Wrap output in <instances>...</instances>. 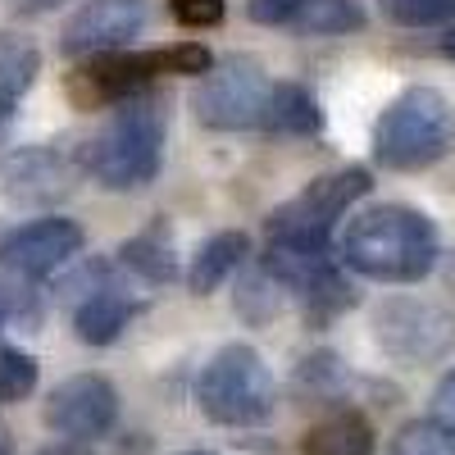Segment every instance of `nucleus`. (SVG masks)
I'll use <instances>...</instances> for the list:
<instances>
[{
	"instance_id": "4",
	"label": "nucleus",
	"mask_w": 455,
	"mask_h": 455,
	"mask_svg": "<svg viewBox=\"0 0 455 455\" xmlns=\"http://www.w3.org/2000/svg\"><path fill=\"white\" fill-rule=\"evenodd\" d=\"M196 401L205 410L210 424L223 428H255L274 414L278 401V383L269 364L259 360L255 347H223L205 369H201V383H196Z\"/></svg>"
},
{
	"instance_id": "19",
	"label": "nucleus",
	"mask_w": 455,
	"mask_h": 455,
	"mask_svg": "<svg viewBox=\"0 0 455 455\" xmlns=\"http://www.w3.org/2000/svg\"><path fill=\"white\" fill-rule=\"evenodd\" d=\"M283 283L264 269V264H255L251 274H242V283H237V310H242V319H251V323H269L278 310H283Z\"/></svg>"
},
{
	"instance_id": "6",
	"label": "nucleus",
	"mask_w": 455,
	"mask_h": 455,
	"mask_svg": "<svg viewBox=\"0 0 455 455\" xmlns=\"http://www.w3.org/2000/svg\"><path fill=\"white\" fill-rule=\"evenodd\" d=\"M373 341L383 347L387 360L424 369L451 355L455 347V319L451 310L433 306L419 296H392L373 310Z\"/></svg>"
},
{
	"instance_id": "3",
	"label": "nucleus",
	"mask_w": 455,
	"mask_h": 455,
	"mask_svg": "<svg viewBox=\"0 0 455 455\" xmlns=\"http://www.w3.org/2000/svg\"><path fill=\"white\" fill-rule=\"evenodd\" d=\"M455 146V109L433 87L401 92L373 124V160L396 173L428 169Z\"/></svg>"
},
{
	"instance_id": "23",
	"label": "nucleus",
	"mask_w": 455,
	"mask_h": 455,
	"mask_svg": "<svg viewBox=\"0 0 455 455\" xmlns=\"http://www.w3.org/2000/svg\"><path fill=\"white\" fill-rule=\"evenodd\" d=\"M296 383L306 387L315 401H332L341 387H347V369H341V360H337V355L319 351V355H310L306 364L296 369Z\"/></svg>"
},
{
	"instance_id": "20",
	"label": "nucleus",
	"mask_w": 455,
	"mask_h": 455,
	"mask_svg": "<svg viewBox=\"0 0 455 455\" xmlns=\"http://www.w3.org/2000/svg\"><path fill=\"white\" fill-rule=\"evenodd\" d=\"M387 455H455V433H446L433 419H414L392 437Z\"/></svg>"
},
{
	"instance_id": "13",
	"label": "nucleus",
	"mask_w": 455,
	"mask_h": 455,
	"mask_svg": "<svg viewBox=\"0 0 455 455\" xmlns=\"http://www.w3.org/2000/svg\"><path fill=\"white\" fill-rule=\"evenodd\" d=\"M251 255V237L246 233H214L196 255H192V269H187V287L196 296L219 291L228 278L242 269V259Z\"/></svg>"
},
{
	"instance_id": "16",
	"label": "nucleus",
	"mask_w": 455,
	"mask_h": 455,
	"mask_svg": "<svg viewBox=\"0 0 455 455\" xmlns=\"http://www.w3.org/2000/svg\"><path fill=\"white\" fill-rule=\"evenodd\" d=\"M119 259H124L128 274H137V278H146V283H173V278H178V255H173V246H169L164 228H160V233L132 237V242L119 251Z\"/></svg>"
},
{
	"instance_id": "17",
	"label": "nucleus",
	"mask_w": 455,
	"mask_h": 455,
	"mask_svg": "<svg viewBox=\"0 0 455 455\" xmlns=\"http://www.w3.org/2000/svg\"><path fill=\"white\" fill-rule=\"evenodd\" d=\"M296 32L306 36H341V32H360L364 28V10L355 0H306L291 19Z\"/></svg>"
},
{
	"instance_id": "30",
	"label": "nucleus",
	"mask_w": 455,
	"mask_h": 455,
	"mask_svg": "<svg viewBox=\"0 0 455 455\" xmlns=\"http://www.w3.org/2000/svg\"><path fill=\"white\" fill-rule=\"evenodd\" d=\"M0 455H14V433L5 428V419H0Z\"/></svg>"
},
{
	"instance_id": "27",
	"label": "nucleus",
	"mask_w": 455,
	"mask_h": 455,
	"mask_svg": "<svg viewBox=\"0 0 455 455\" xmlns=\"http://www.w3.org/2000/svg\"><path fill=\"white\" fill-rule=\"evenodd\" d=\"M5 5L19 14V19H36V14H46V10H55L60 0H5Z\"/></svg>"
},
{
	"instance_id": "8",
	"label": "nucleus",
	"mask_w": 455,
	"mask_h": 455,
	"mask_svg": "<svg viewBox=\"0 0 455 455\" xmlns=\"http://www.w3.org/2000/svg\"><path fill=\"white\" fill-rule=\"evenodd\" d=\"M364 192H369V173H364V169L323 173V178H315L296 201H287L283 210H274L269 237H315V242H328L332 223L347 214Z\"/></svg>"
},
{
	"instance_id": "26",
	"label": "nucleus",
	"mask_w": 455,
	"mask_h": 455,
	"mask_svg": "<svg viewBox=\"0 0 455 455\" xmlns=\"http://www.w3.org/2000/svg\"><path fill=\"white\" fill-rule=\"evenodd\" d=\"M428 419L442 424L446 433H455V369L442 373V383L433 387V410H428Z\"/></svg>"
},
{
	"instance_id": "14",
	"label": "nucleus",
	"mask_w": 455,
	"mask_h": 455,
	"mask_svg": "<svg viewBox=\"0 0 455 455\" xmlns=\"http://www.w3.org/2000/svg\"><path fill=\"white\" fill-rule=\"evenodd\" d=\"M296 455H373V424L355 410L328 414L323 424H315L300 437Z\"/></svg>"
},
{
	"instance_id": "7",
	"label": "nucleus",
	"mask_w": 455,
	"mask_h": 455,
	"mask_svg": "<svg viewBox=\"0 0 455 455\" xmlns=\"http://www.w3.org/2000/svg\"><path fill=\"white\" fill-rule=\"evenodd\" d=\"M83 160L60 146H19L0 160V196L19 210H46L73 196Z\"/></svg>"
},
{
	"instance_id": "21",
	"label": "nucleus",
	"mask_w": 455,
	"mask_h": 455,
	"mask_svg": "<svg viewBox=\"0 0 455 455\" xmlns=\"http://www.w3.org/2000/svg\"><path fill=\"white\" fill-rule=\"evenodd\" d=\"M378 10L401 28H437L455 19V0H378Z\"/></svg>"
},
{
	"instance_id": "25",
	"label": "nucleus",
	"mask_w": 455,
	"mask_h": 455,
	"mask_svg": "<svg viewBox=\"0 0 455 455\" xmlns=\"http://www.w3.org/2000/svg\"><path fill=\"white\" fill-rule=\"evenodd\" d=\"M300 5H306V0H251L246 14L255 23H264V28H278V23H291Z\"/></svg>"
},
{
	"instance_id": "2",
	"label": "nucleus",
	"mask_w": 455,
	"mask_h": 455,
	"mask_svg": "<svg viewBox=\"0 0 455 455\" xmlns=\"http://www.w3.org/2000/svg\"><path fill=\"white\" fill-rule=\"evenodd\" d=\"M164 164V109L150 105V92L114 105V119L92 137L83 169L109 192H137Z\"/></svg>"
},
{
	"instance_id": "24",
	"label": "nucleus",
	"mask_w": 455,
	"mask_h": 455,
	"mask_svg": "<svg viewBox=\"0 0 455 455\" xmlns=\"http://www.w3.org/2000/svg\"><path fill=\"white\" fill-rule=\"evenodd\" d=\"M173 19L187 28H214L223 19V0H173Z\"/></svg>"
},
{
	"instance_id": "33",
	"label": "nucleus",
	"mask_w": 455,
	"mask_h": 455,
	"mask_svg": "<svg viewBox=\"0 0 455 455\" xmlns=\"http://www.w3.org/2000/svg\"><path fill=\"white\" fill-rule=\"evenodd\" d=\"M0 328H5V315H0Z\"/></svg>"
},
{
	"instance_id": "1",
	"label": "nucleus",
	"mask_w": 455,
	"mask_h": 455,
	"mask_svg": "<svg viewBox=\"0 0 455 455\" xmlns=\"http://www.w3.org/2000/svg\"><path fill=\"white\" fill-rule=\"evenodd\" d=\"M341 264L373 283H419L433 274L442 255L437 228L424 210L410 205H373L347 223L337 246Z\"/></svg>"
},
{
	"instance_id": "22",
	"label": "nucleus",
	"mask_w": 455,
	"mask_h": 455,
	"mask_svg": "<svg viewBox=\"0 0 455 455\" xmlns=\"http://www.w3.org/2000/svg\"><path fill=\"white\" fill-rule=\"evenodd\" d=\"M36 387V360L19 347H0V401H28Z\"/></svg>"
},
{
	"instance_id": "29",
	"label": "nucleus",
	"mask_w": 455,
	"mask_h": 455,
	"mask_svg": "<svg viewBox=\"0 0 455 455\" xmlns=\"http://www.w3.org/2000/svg\"><path fill=\"white\" fill-rule=\"evenodd\" d=\"M36 455H92V442H55V446H42Z\"/></svg>"
},
{
	"instance_id": "5",
	"label": "nucleus",
	"mask_w": 455,
	"mask_h": 455,
	"mask_svg": "<svg viewBox=\"0 0 455 455\" xmlns=\"http://www.w3.org/2000/svg\"><path fill=\"white\" fill-rule=\"evenodd\" d=\"M274 83L251 55H228L201 73L196 87V119L214 132H242L264 128V109H269Z\"/></svg>"
},
{
	"instance_id": "28",
	"label": "nucleus",
	"mask_w": 455,
	"mask_h": 455,
	"mask_svg": "<svg viewBox=\"0 0 455 455\" xmlns=\"http://www.w3.org/2000/svg\"><path fill=\"white\" fill-rule=\"evenodd\" d=\"M14 119H19V100H14V96H5V92H0V146H5V137H10Z\"/></svg>"
},
{
	"instance_id": "11",
	"label": "nucleus",
	"mask_w": 455,
	"mask_h": 455,
	"mask_svg": "<svg viewBox=\"0 0 455 455\" xmlns=\"http://www.w3.org/2000/svg\"><path fill=\"white\" fill-rule=\"evenodd\" d=\"M146 23V0H87L64 23V55L87 60L105 51H124Z\"/></svg>"
},
{
	"instance_id": "32",
	"label": "nucleus",
	"mask_w": 455,
	"mask_h": 455,
	"mask_svg": "<svg viewBox=\"0 0 455 455\" xmlns=\"http://www.w3.org/2000/svg\"><path fill=\"white\" fill-rule=\"evenodd\" d=\"M187 455H214V451H187Z\"/></svg>"
},
{
	"instance_id": "12",
	"label": "nucleus",
	"mask_w": 455,
	"mask_h": 455,
	"mask_svg": "<svg viewBox=\"0 0 455 455\" xmlns=\"http://www.w3.org/2000/svg\"><path fill=\"white\" fill-rule=\"evenodd\" d=\"M137 310H141V300L128 296V287L109 283V287L78 300V310H73V332H78V341H87V347H109V341L124 337V328L132 323Z\"/></svg>"
},
{
	"instance_id": "31",
	"label": "nucleus",
	"mask_w": 455,
	"mask_h": 455,
	"mask_svg": "<svg viewBox=\"0 0 455 455\" xmlns=\"http://www.w3.org/2000/svg\"><path fill=\"white\" fill-rule=\"evenodd\" d=\"M442 55H446V60H451V64H455V28H451V32H446V36H442Z\"/></svg>"
},
{
	"instance_id": "9",
	"label": "nucleus",
	"mask_w": 455,
	"mask_h": 455,
	"mask_svg": "<svg viewBox=\"0 0 455 455\" xmlns=\"http://www.w3.org/2000/svg\"><path fill=\"white\" fill-rule=\"evenodd\" d=\"M119 419V392L100 373H73L46 396V424L68 442H96Z\"/></svg>"
},
{
	"instance_id": "18",
	"label": "nucleus",
	"mask_w": 455,
	"mask_h": 455,
	"mask_svg": "<svg viewBox=\"0 0 455 455\" xmlns=\"http://www.w3.org/2000/svg\"><path fill=\"white\" fill-rule=\"evenodd\" d=\"M36 73H42V55H36V46L28 42V36L19 32H0V92L5 96H23Z\"/></svg>"
},
{
	"instance_id": "10",
	"label": "nucleus",
	"mask_w": 455,
	"mask_h": 455,
	"mask_svg": "<svg viewBox=\"0 0 455 455\" xmlns=\"http://www.w3.org/2000/svg\"><path fill=\"white\" fill-rule=\"evenodd\" d=\"M78 251H83V228L73 219H32L0 242V269L28 283H42L55 269H64Z\"/></svg>"
},
{
	"instance_id": "15",
	"label": "nucleus",
	"mask_w": 455,
	"mask_h": 455,
	"mask_svg": "<svg viewBox=\"0 0 455 455\" xmlns=\"http://www.w3.org/2000/svg\"><path fill=\"white\" fill-rule=\"evenodd\" d=\"M264 128L287 132V137H315V132L323 128V109H319V100H315L306 87L274 83L269 109H264Z\"/></svg>"
}]
</instances>
